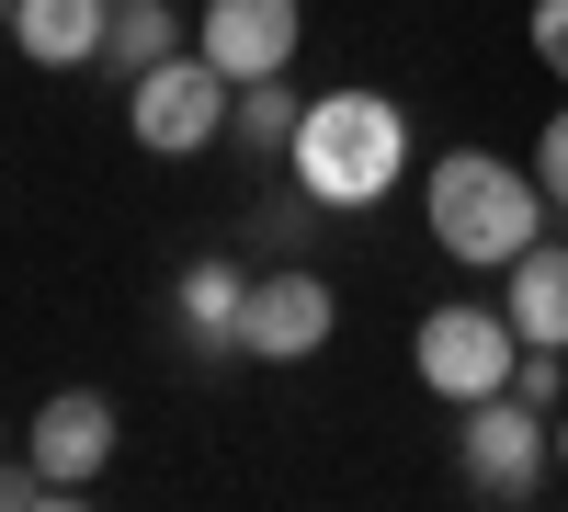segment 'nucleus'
<instances>
[{
	"label": "nucleus",
	"instance_id": "14",
	"mask_svg": "<svg viewBox=\"0 0 568 512\" xmlns=\"http://www.w3.org/2000/svg\"><path fill=\"white\" fill-rule=\"evenodd\" d=\"M535 182H546V205L568 217V103L546 114V137H535Z\"/></svg>",
	"mask_w": 568,
	"mask_h": 512
},
{
	"label": "nucleus",
	"instance_id": "15",
	"mask_svg": "<svg viewBox=\"0 0 568 512\" xmlns=\"http://www.w3.org/2000/svg\"><path fill=\"white\" fill-rule=\"evenodd\" d=\"M524 34H535V58L568 80V0H535V23H524Z\"/></svg>",
	"mask_w": 568,
	"mask_h": 512
},
{
	"label": "nucleus",
	"instance_id": "10",
	"mask_svg": "<svg viewBox=\"0 0 568 512\" xmlns=\"http://www.w3.org/2000/svg\"><path fill=\"white\" fill-rule=\"evenodd\" d=\"M500 308H511V331H524V342H557V353H568V251H557V240L511 251V262H500Z\"/></svg>",
	"mask_w": 568,
	"mask_h": 512
},
{
	"label": "nucleus",
	"instance_id": "13",
	"mask_svg": "<svg viewBox=\"0 0 568 512\" xmlns=\"http://www.w3.org/2000/svg\"><path fill=\"white\" fill-rule=\"evenodd\" d=\"M240 308H251V273H240V262H194V273H182V319H194L205 342L240 331Z\"/></svg>",
	"mask_w": 568,
	"mask_h": 512
},
{
	"label": "nucleus",
	"instance_id": "5",
	"mask_svg": "<svg viewBox=\"0 0 568 512\" xmlns=\"http://www.w3.org/2000/svg\"><path fill=\"white\" fill-rule=\"evenodd\" d=\"M455 455H466V490H478V501H535V490H546V468H557V422H546L535 399L489 388V399H466Z\"/></svg>",
	"mask_w": 568,
	"mask_h": 512
},
{
	"label": "nucleus",
	"instance_id": "2",
	"mask_svg": "<svg viewBox=\"0 0 568 512\" xmlns=\"http://www.w3.org/2000/svg\"><path fill=\"white\" fill-rule=\"evenodd\" d=\"M420 228H433V251L466 262V273H500L511 251L546 240V182L500 149H444L433 182H420Z\"/></svg>",
	"mask_w": 568,
	"mask_h": 512
},
{
	"label": "nucleus",
	"instance_id": "3",
	"mask_svg": "<svg viewBox=\"0 0 568 512\" xmlns=\"http://www.w3.org/2000/svg\"><path fill=\"white\" fill-rule=\"evenodd\" d=\"M227 80L205 46H171L160 69H136V91H125V126H136V149L149 160H205L216 137H227Z\"/></svg>",
	"mask_w": 568,
	"mask_h": 512
},
{
	"label": "nucleus",
	"instance_id": "1",
	"mask_svg": "<svg viewBox=\"0 0 568 512\" xmlns=\"http://www.w3.org/2000/svg\"><path fill=\"white\" fill-rule=\"evenodd\" d=\"M296 194L307 205H329V217H364V205H387L398 182H409V114L387 103V91H364V80H342V91H318V103L296 114Z\"/></svg>",
	"mask_w": 568,
	"mask_h": 512
},
{
	"label": "nucleus",
	"instance_id": "12",
	"mask_svg": "<svg viewBox=\"0 0 568 512\" xmlns=\"http://www.w3.org/2000/svg\"><path fill=\"white\" fill-rule=\"evenodd\" d=\"M296 114H307V103H296L284 80H240V103H227V137H240V149H273V160H284V149H296Z\"/></svg>",
	"mask_w": 568,
	"mask_h": 512
},
{
	"label": "nucleus",
	"instance_id": "9",
	"mask_svg": "<svg viewBox=\"0 0 568 512\" xmlns=\"http://www.w3.org/2000/svg\"><path fill=\"white\" fill-rule=\"evenodd\" d=\"M103 23H114V0H12V46L34 69H91Z\"/></svg>",
	"mask_w": 568,
	"mask_h": 512
},
{
	"label": "nucleus",
	"instance_id": "6",
	"mask_svg": "<svg viewBox=\"0 0 568 512\" xmlns=\"http://www.w3.org/2000/svg\"><path fill=\"white\" fill-rule=\"evenodd\" d=\"M329 331H342V297H329L307 262H284V273H251V308H240L227 342H240L251 364H307Z\"/></svg>",
	"mask_w": 568,
	"mask_h": 512
},
{
	"label": "nucleus",
	"instance_id": "16",
	"mask_svg": "<svg viewBox=\"0 0 568 512\" xmlns=\"http://www.w3.org/2000/svg\"><path fill=\"white\" fill-rule=\"evenodd\" d=\"M557 468H568V410H557Z\"/></svg>",
	"mask_w": 568,
	"mask_h": 512
},
{
	"label": "nucleus",
	"instance_id": "4",
	"mask_svg": "<svg viewBox=\"0 0 568 512\" xmlns=\"http://www.w3.org/2000/svg\"><path fill=\"white\" fill-rule=\"evenodd\" d=\"M511 353H524V331H511V308H478V297H455V308H420V331H409V364H420V388L433 399H489L511 388Z\"/></svg>",
	"mask_w": 568,
	"mask_h": 512
},
{
	"label": "nucleus",
	"instance_id": "7",
	"mask_svg": "<svg viewBox=\"0 0 568 512\" xmlns=\"http://www.w3.org/2000/svg\"><path fill=\"white\" fill-rule=\"evenodd\" d=\"M296 34H307V0H205L194 12V46L227 80H284L296 69Z\"/></svg>",
	"mask_w": 568,
	"mask_h": 512
},
{
	"label": "nucleus",
	"instance_id": "8",
	"mask_svg": "<svg viewBox=\"0 0 568 512\" xmlns=\"http://www.w3.org/2000/svg\"><path fill=\"white\" fill-rule=\"evenodd\" d=\"M23 444H34V468L58 479V490H91V479H103V455H114V399H103V388H58V399L34 410Z\"/></svg>",
	"mask_w": 568,
	"mask_h": 512
},
{
	"label": "nucleus",
	"instance_id": "11",
	"mask_svg": "<svg viewBox=\"0 0 568 512\" xmlns=\"http://www.w3.org/2000/svg\"><path fill=\"white\" fill-rule=\"evenodd\" d=\"M171 46H182V12H171V0H114V23H103V58H114L125 80H136V69H160Z\"/></svg>",
	"mask_w": 568,
	"mask_h": 512
}]
</instances>
